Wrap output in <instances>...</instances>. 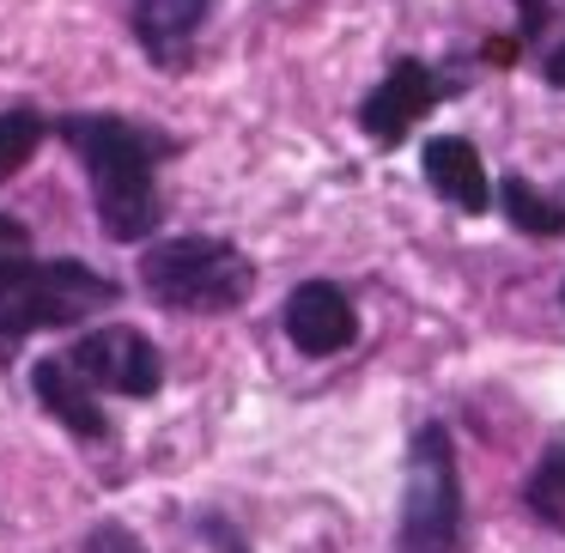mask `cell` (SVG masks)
<instances>
[{"label": "cell", "mask_w": 565, "mask_h": 553, "mask_svg": "<svg viewBox=\"0 0 565 553\" xmlns=\"http://www.w3.org/2000/svg\"><path fill=\"white\" fill-rule=\"evenodd\" d=\"M62 140L86 164L98 225L110 244H140L159 232V152L171 147L164 135L104 110H74L62 116Z\"/></svg>", "instance_id": "obj_1"}, {"label": "cell", "mask_w": 565, "mask_h": 553, "mask_svg": "<svg viewBox=\"0 0 565 553\" xmlns=\"http://www.w3.org/2000/svg\"><path fill=\"white\" fill-rule=\"evenodd\" d=\"M140 286L164 310H195V317H225L256 293V262L225 237H171L152 244L140 262Z\"/></svg>", "instance_id": "obj_2"}, {"label": "cell", "mask_w": 565, "mask_h": 553, "mask_svg": "<svg viewBox=\"0 0 565 553\" xmlns=\"http://www.w3.org/2000/svg\"><path fill=\"white\" fill-rule=\"evenodd\" d=\"M280 322H286V341H292L298 353H310V359L347 353V347L359 341V310H353V298H347L334 280H305V286H292Z\"/></svg>", "instance_id": "obj_7"}, {"label": "cell", "mask_w": 565, "mask_h": 553, "mask_svg": "<svg viewBox=\"0 0 565 553\" xmlns=\"http://www.w3.org/2000/svg\"><path fill=\"white\" fill-rule=\"evenodd\" d=\"M541 74H547V86H559V92H565V50H553V55H547V67H541Z\"/></svg>", "instance_id": "obj_17"}, {"label": "cell", "mask_w": 565, "mask_h": 553, "mask_svg": "<svg viewBox=\"0 0 565 553\" xmlns=\"http://www.w3.org/2000/svg\"><path fill=\"white\" fill-rule=\"evenodd\" d=\"M419 171H426L431 195L450 201L456 213H487L492 183H487V164H480L475 140H462V135H431L426 147H419Z\"/></svg>", "instance_id": "obj_9"}, {"label": "cell", "mask_w": 565, "mask_h": 553, "mask_svg": "<svg viewBox=\"0 0 565 553\" xmlns=\"http://www.w3.org/2000/svg\"><path fill=\"white\" fill-rule=\"evenodd\" d=\"M438 98H444V79L431 74L426 62H395L390 74L365 92V104H359V128H365L377 147H402L407 128H414Z\"/></svg>", "instance_id": "obj_6"}, {"label": "cell", "mask_w": 565, "mask_h": 553, "mask_svg": "<svg viewBox=\"0 0 565 553\" xmlns=\"http://www.w3.org/2000/svg\"><path fill=\"white\" fill-rule=\"evenodd\" d=\"M31 390H38V402L50 407L74 438H110V419H104V407H98V390L67 365V353L38 359V365H31Z\"/></svg>", "instance_id": "obj_10"}, {"label": "cell", "mask_w": 565, "mask_h": 553, "mask_svg": "<svg viewBox=\"0 0 565 553\" xmlns=\"http://www.w3.org/2000/svg\"><path fill=\"white\" fill-rule=\"evenodd\" d=\"M104 305H116V280L92 274L86 262H74V256L0 262V334L67 329V322L92 317V310H104Z\"/></svg>", "instance_id": "obj_3"}, {"label": "cell", "mask_w": 565, "mask_h": 553, "mask_svg": "<svg viewBox=\"0 0 565 553\" xmlns=\"http://www.w3.org/2000/svg\"><path fill=\"white\" fill-rule=\"evenodd\" d=\"M207 13H213V0H128V25H135L140 50H147L164 74L189 67Z\"/></svg>", "instance_id": "obj_8"}, {"label": "cell", "mask_w": 565, "mask_h": 553, "mask_svg": "<svg viewBox=\"0 0 565 553\" xmlns=\"http://www.w3.org/2000/svg\"><path fill=\"white\" fill-rule=\"evenodd\" d=\"M499 201H504V220L529 237H565V201L541 195L529 177H504L499 183Z\"/></svg>", "instance_id": "obj_11"}, {"label": "cell", "mask_w": 565, "mask_h": 553, "mask_svg": "<svg viewBox=\"0 0 565 553\" xmlns=\"http://www.w3.org/2000/svg\"><path fill=\"white\" fill-rule=\"evenodd\" d=\"M559 7H565V0H516V19H523L516 31H523V43H535L541 31H547L553 19H559Z\"/></svg>", "instance_id": "obj_14"}, {"label": "cell", "mask_w": 565, "mask_h": 553, "mask_svg": "<svg viewBox=\"0 0 565 553\" xmlns=\"http://www.w3.org/2000/svg\"><path fill=\"white\" fill-rule=\"evenodd\" d=\"M67 365H74L79 377L92 383V390L135 395V402L159 395V383H164V359H159V347H152L140 329H128V322H110V329L79 334V347L67 353Z\"/></svg>", "instance_id": "obj_5"}, {"label": "cell", "mask_w": 565, "mask_h": 553, "mask_svg": "<svg viewBox=\"0 0 565 553\" xmlns=\"http://www.w3.org/2000/svg\"><path fill=\"white\" fill-rule=\"evenodd\" d=\"M43 135H50V123H43L38 110H0V183L19 171V164H31V152L43 147Z\"/></svg>", "instance_id": "obj_12"}, {"label": "cell", "mask_w": 565, "mask_h": 553, "mask_svg": "<svg viewBox=\"0 0 565 553\" xmlns=\"http://www.w3.org/2000/svg\"><path fill=\"white\" fill-rule=\"evenodd\" d=\"M13 256H31V232L13 213H0V262H13Z\"/></svg>", "instance_id": "obj_16"}, {"label": "cell", "mask_w": 565, "mask_h": 553, "mask_svg": "<svg viewBox=\"0 0 565 553\" xmlns=\"http://www.w3.org/2000/svg\"><path fill=\"white\" fill-rule=\"evenodd\" d=\"M402 553H462V475H456V444L438 419L419 426L407 450Z\"/></svg>", "instance_id": "obj_4"}, {"label": "cell", "mask_w": 565, "mask_h": 553, "mask_svg": "<svg viewBox=\"0 0 565 553\" xmlns=\"http://www.w3.org/2000/svg\"><path fill=\"white\" fill-rule=\"evenodd\" d=\"M529 511L565 535V450H547L541 468L529 475Z\"/></svg>", "instance_id": "obj_13"}, {"label": "cell", "mask_w": 565, "mask_h": 553, "mask_svg": "<svg viewBox=\"0 0 565 553\" xmlns=\"http://www.w3.org/2000/svg\"><path fill=\"white\" fill-rule=\"evenodd\" d=\"M86 553H147V547H140V535H128L122 523H98L86 535Z\"/></svg>", "instance_id": "obj_15"}]
</instances>
